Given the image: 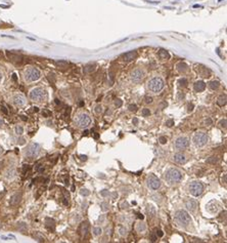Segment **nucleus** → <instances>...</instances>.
<instances>
[{
    "label": "nucleus",
    "instance_id": "45",
    "mask_svg": "<svg viewBox=\"0 0 227 243\" xmlns=\"http://www.w3.org/2000/svg\"><path fill=\"white\" fill-rule=\"evenodd\" d=\"M166 125H167V126H168V127L173 126V125H174V120H172V119L167 120V121H166Z\"/></svg>",
    "mask_w": 227,
    "mask_h": 243
},
{
    "label": "nucleus",
    "instance_id": "47",
    "mask_svg": "<svg viewBox=\"0 0 227 243\" xmlns=\"http://www.w3.org/2000/svg\"><path fill=\"white\" fill-rule=\"evenodd\" d=\"M193 107H194L193 104H190V103L188 104V105H187V111H188V112H191V111L193 110Z\"/></svg>",
    "mask_w": 227,
    "mask_h": 243
},
{
    "label": "nucleus",
    "instance_id": "53",
    "mask_svg": "<svg viewBox=\"0 0 227 243\" xmlns=\"http://www.w3.org/2000/svg\"><path fill=\"white\" fill-rule=\"evenodd\" d=\"M206 124H207V125H210V124H212V120H211L210 118H208V119L206 120Z\"/></svg>",
    "mask_w": 227,
    "mask_h": 243
},
{
    "label": "nucleus",
    "instance_id": "51",
    "mask_svg": "<svg viewBox=\"0 0 227 243\" xmlns=\"http://www.w3.org/2000/svg\"><path fill=\"white\" fill-rule=\"evenodd\" d=\"M128 203H127L126 201H125V202H123L122 203V208H128Z\"/></svg>",
    "mask_w": 227,
    "mask_h": 243
},
{
    "label": "nucleus",
    "instance_id": "31",
    "mask_svg": "<svg viewBox=\"0 0 227 243\" xmlns=\"http://www.w3.org/2000/svg\"><path fill=\"white\" fill-rule=\"evenodd\" d=\"M119 234L121 235L122 237H125L128 234V230L126 229L125 227H120L119 228Z\"/></svg>",
    "mask_w": 227,
    "mask_h": 243
},
{
    "label": "nucleus",
    "instance_id": "58",
    "mask_svg": "<svg viewBox=\"0 0 227 243\" xmlns=\"http://www.w3.org/2000/svg\"><path fill=\"white\" fill-rule=\"evenodd\" d=\"M12 78H13V80H17V75H15V74H12Z\"/></svg>",
    "mask_w": 227,
    "mask_h": 243
},
{
    "label": "nucleus",
    "instance_id": "38",
    "mask_svg": "<svg viewBox=\"0 0 227 243\" xmlns=\"http://www.w3.org/2000/svg\"><path fill=\"white\" fill-rule=\"evenodd\" d=\"M150 109H148V108H144V109L142 110V116L146 117V116H150Z\"/></svg>",
    "mask_w": 227,
    "mask_h": 243
},
{
    "label": "nucleus",
    "instance_id": "57",
    "mask_svg": "<svg viewBox=\"0 0 227 243\" xmlns=\"http://www.w3.org/2000/svg\"><path fill=\"white\" fill-rule=\"evenodd\" d=\"M20 144H25V140H24V138H21V140H20Z\"/></svg>",
    "mask_w": 227,
    "mask_h": 243
},
{
    "label": "nucleus",
    "instance_id": "10",
    "mask_svg": "<svg viewBox=\"0 0 227 243\" xmlns=\"http://www.w3.org/2000/svg\"><path fill=\"white\" fill-rule=\"evenodd\" d=\"M144 77V71L141 70V69H135L130 73V78L133 82L135 83H138Z\"/></svg>",
    "mask_w": 227,
    "mask_h": 243
},
{
    "label": "nucleus",
    "instance_id": "46",
    "mask_svg": "<svg viewBox=\"0 0 227 243\" xmlns=\"http://www.w3.org/2000/svg\"><path fill=\"white\" fill-rule=\"evenodd\" d=\"M100 194H101V196H102V197H106V196H108V195H110V192H108V190H102V191L100 192Z\"/></svg>",
    "mask_w": 227,
    "mask_h": 243
},
{
    "label": "nucleus",
    "instance_id": "41",
    "mask_svg": "<svg viewBox=\"0 0 227 243\" xmlns=\"http://www.w3.org/2000/svg\"><path fill=\"white\" fill-rule=\"evenodd\" d=\"M128 109H129L130 112H136V111H137V106L136 105H129Z\"/></svg>",
    "mask_w": 227,
    "mask_h": 243
},
{
    "label": "nucleus",
    "instance_id": "3",
    "mask_svg": "<svg viewBox=\"0 0 227 243\" xmlns=\"http://www.w3.org/2000/svg\"><path fill=\"white\" fill-rule=\"evenodd\" d=\"M45 90L41 87H36L30 91V98L34 102H42L45 98Z\"/></svg>",
    "mask_w": 227,
    "mask_h": 243
},
{
    "label": "nucleus",
    "instance_id": "15",
    "mask_svg": "<svg viewBox=\"0 0 227 243\" xmlns=\"http://www.w3.org/2000/svg\"><path fill=\"white\" fill-rule=\"evenodd\" d=\"M173 159H174V161L178 164H184L185 162H186V160H187V159H186V156H185L184 154H182V153H177V154H175Z\"/></svg>",
    "mask_w": 227,
    "mask_h": 243
},
{
    "label": "nucleus",
    "instance_id": "64",
    "mask_svg": "<svg viewBox=\"0 0 227 243\" xmlns=\"http://www.w3.org/2000/svg\"><path fill=\"white\" fill-rule=\"evenodd\" d=\"M1 165H2V162H0V167H1Z\"/></svg>",
    "mask_w": 227,
    "mask_h": 243
},
{
    "label": "nucleus",
    "instance_id": "50",
    "mask_svg": "<svg viewBox=\"0 0 227 243\" xmlns=\"http://www.w3.org/2000/svg\"><path fill=\"white\" fill-rule=\"evenodd\" d=\"M42 114L43 115H45V116H50V114H51V113L49 112V111H46V110H44L42 112Z\"/></svg>",
    "mask_w": 227,
    "mask_h": 243
},
{
    "label": "nucleus",
    "instance_id": "25",
    "mask_svg": "<svg viewBox=\"0 0 227 243\" xmlns=\"http://www.w3.org/2000/svg\"><path fill=\"white\" fill-rule=\"evenodd\" d=\"M176 67H177L178 72H180V73H184L187 71V65L184 63H178Z\"/></svg>",
    "mask_w": 227,
    "mask_h": 243
},
{
    "label": "nucleus",
    "instance_id": "9",
    "mask_svg": "<svg viewBox=\"0 0 227 243\" xmlns=\"http://www.w3.org/2000/svg\"><path fill=\"white\" fill-rule=\"evenodd\" d=\"M146 183H148V186L152 190H158L160 187H161V181L154 174H150L148 176V180H146Z\"/></svg>",
    "mask_w": 227,
    "mask_h": 243
},
{
    "label": "nucleus",
    "instance_id": "23",
    "mask_svg": "<svg viewBox=\"0 0 227 243\" xmlns=\"http://www.w3.org/2000/svg\"><path fill=\"white\" fill-rule=\"evenodd\" d=\"M136 231L137 232H144L145 230H146V225L144 224L143 222H138L137 224H136V227H135Z\"/></svg>",
    "mask_w": 227,
    "mask_h": 243
},
{
    "label": "nucleus",
    "instance_id": "27",
    "mask_svg": "<svg viewBox=\"0 0 227 243\" xmlns=\"http://www.w3.org/2000/svg\"><path fill=\"white\" fill-rule=\"evenodd\" d=\"M219 86H220V83H219V81L213 80V81L209 82V87H210L212 90H216V89L219 88Z\"/></svg>",
    "mask_w": 227,
    "mask_h": 243
},
{
    "label": "nucleus",
    "instance_id": "28",
    "mask_svg": "<svg viewBox=\"0 0 227 243\" xmlns=\"http://www.w3.org/2000/svg\"><path fill=\"white\" fill-rule=\"evenodd\" d=\"M7 56H9V58L11 60L12 62H22V56H18V54H11L9 52H7Z\"/></svg>",
    "mask_w": 227,
    "mask_h": 243
},
{
    "label": "nucleus",
    "instance_id": "37",
    "mask_svg": "<svg viewBox=\"0 0 227 243\" xmlns=\"http://www.w3.org/2000/svg\"><path fill=\"white\" fill-rule=\"evenodd\" d=\"M80 194L82 195V196H88V195H90V191H88L87 189H81Z\"/></svg>",
    "mask_w": 227,
    "mask_h": 243
},
{
    "label": "nucleus",
    "instance_id": "7",
    "mask_svg": "<svg viewBox=\"0 0 227 243\" xmlns=\"http://www.w3.org/2000/svg\"><path fill=\"white\" fill-rule=\"evenodd\" d=\"M189 191H190V194H191L192 196L197 197L204 192V185H203L201 182H199V181H194V182H192L191 184H190Z\"/></svg>",
    "mask_w": 227,
    "mask_h": 243
},
{
    "label": "nucleus",
    "instance_id": "39",
    "mask_svg": "<svg viewBox=\"0 0 227 243\" xmlns=\"http://www.w3.org/2000/svg\"><path fill=\"white\" fill-rule=\"evenodd\" d=\"M226 124H227L226 118H224V119L220 120V122H219V125H220L221 127H223V128H226Z\"/></svg>",
    "mask_w": 227,
    "mask_h": 243
},
{
    "label": "nucleus",
    "instance_id": "17",
    "mask_svg": "<svg viewBox=\"0 0 227 243\" xmlns=\"http://www.w3.org/2000/svg\"><path fill=\"white\" fill-rule=\"evenodd\" d=\"M185 206H186V208H187L188 210L194 211L197 209V201L193 200V199H189V200H187L185 202Z\"/></svg>",
    "mask_w": 227,
    "mask_h": 243
},
{
    "label": "nucleus",
    "instance_id": "54",
    "mask_svg": "<svg viewBox=\"0 0 227 243\" xmlns=\"http://www.w3.org/2000/svg\"><path fill=\"white\" fill-rule=\"evenodd\" d=\"M133 124H138V119H137V118H134L133 119Z\"/></svg>",
    "mask_w": 227,
    "mask_h": 243
},
{
    "label": "nucleus",
    "instance_id": "55",
    "mask_svg": "<svg viewBox=\"0 0 227 243\" xmlns=\"http://www.w3.org/2000/svg\"><path fill=\"white\" fill-rule=\"evenodd\" d=\"M80 157H81V159H82V160H84V161H85V160H87V156H85V155H81Z\"/></svg>",
    "mask_w": 227,
    "mask_h": 243
},
{
    "label": "nucleus",
    "instance_id": "12",
    "mask_svg": "<svg viewBox=\"0 0 227 243\" xmlns=\"http://www.w3.org/2000/svg\"><path fill=\"white\" fill-rule=\"evenodd\" d=\"M189 146V140L185 136H180L175 141V148L177 150H184Z\"/></svg>",
    "mask_w": 227,
    "mask_h": 243
},
{
    "label": "nucleus",
    "instance_id": "61",
    "mask_svg": "<svg viewBox=\"0 0 227 243\" xmlns=\"http://www.w3.org/2000/svg\"><path fill=\"white\" fill-rule=\"evenodd\" d=\"M34 111H35V112H37V111H38V108H36V107L34 108Z\"/></svg>",
    "mask_w": 227,
    "mask_h": 243
},
{
    "label": "nucleus",
    "instance_id": "34",
    "mask_svg": "<svg viewBox=\"0 0 227 243\" xmlns=\"http://www.w3.org/2000/svg\"><path fill=\"white\" fill-rule=\"evenodd\" d=\"M218 161V158L217 157H210V158L209 159H207V162H208V163H211V164H215L216 162Z\"/></svg>",
    "mask_w": 227,
    "mask_h": 243
},
{
    "label": "nucleus",
    "instance_id": "16",
    "mask_svg": "<svg viewBox=\"0 0 227 243\" xmlns=\"http://www.w3.org/2000/svg\"><path fill=\"white\" fill-rule=\"evenodd\" d=\"M89 231V224L88 222H84L81 224V226H80L79 228V232H80V235L82 237H85L87 235V233H88Z\"/></svg>",
    "mask_w": 227,
    "mask_h": 243
},
{
    "label": "nucleus",
    "instance_id": "35",
    "mask_svg": "<svg viewBox=\"0 0 227 243\" xmlns=\"http://www.w3.org/2000/svg\"><path fill=\"white\" fill-rule=\"evenodd\" d=\"M15 132L19 134V136H21V134H23L24 132V128L23 126H21V125H18L17 127H15Z\"/></svg>",
    "mask_w": 227,
    "mask_h": 243
},
{
    "label": "nucleus",
    "instance_id": "21",
    "mask_svg": "<svg viewBox=\"0 0 227 243\" xmlns=\"http://www.w3.org/2000/svg\"><path fill=\"white\" fill-rule=\"evenodd\" d=\"M45 226H46L47 229L54 230V228H55V222H54V220L50 219V217H47L46 220H45Z\"/></svg>",
    "mask_w": 227,
    "mask_h": 243
},
{
    "label": "nucleus",
    "instance_id": "2",
    "mask_svg": "<svg viewBox=\"0 0 227 243\" xmlns=\"http://www.w3.org/2000/svg\"><path fill=\"white\" fill-rule=\"evenodd\" d=\"M164 85H165L164 80L162 79L161 77H155V78H152V80H150V82H148V87L152 92L158 94V92H160L162 89L164 88Z\"/></svg>",
    "mask_w": 227,
    "mask_h": 243
},
{
    "label": "nucleus",
    "instance_id": "49",
    "mask_svg": "<svg viewBox=\"0 0 227 243\" xmlns=\"http://www.w3.org/2000/svg\"><path fill=\"white\" fill-rule=\"evenodd\" d=\"M1 110H2V112L4 113V114H8V111H7V109L4 107V106H2V107H1Z\"/></svg>",
    "mask_w": 227,
    "mask_h": 243
},
{
    "label": "nucleus",
    "instance_id": "1",
    "mask_svg": "<svg viewBox=\"0 0 227 243\" xmlns=\"http://www.w3.org/2000/svg\"><path fill=\"white\" fill-rule=\"evenodd\" d=\"M165 180L169 184H175L179 183L182 180V172L177 168H170L166 171L165 174Z\"/></svg>",
    "mask_w": 227,
    "mask_h": 243
},
{
    "label": "nucleus",
    "instance_id": "26",
    "mask_svg": "<svg viewBox=\"0 0 227 243\" xmlns=\"http://www.w3.org/2000/svg\"><path fill=\"white\" fill-rule=\"evenodd\" d=\"M95 70V65H92V64H89V65L85 66L84 67V73H86V74H90V73H92L93 71Z\"/></svg>",
    "mask_w": 227,
    "mask_h": 243
},
{
    "label": "nucleus",
    "instance_id": "20",
    "mask_svg": "<svg viewBox=\"0 0 227 243\" xmlns=\"http://www.w3.org/2000/svg\"><path fill=\"white\" fill-rule=\"evenodd\" d=\"M21 199H22L21 193H15V194L11 197V199H10V204H11V205H17V204H19L20 202H21Z\"/></svg>",
    "mask_w": 227,
    "mask_h": 243
},
{
    "label": "nucleus",
    "instance_id": "22",
    "mask_svg": "<svg viewBox=\"0 0 227 243\" xmlns=\"http://www.w3.org/2000/svg\"><path fill=\"white\" fill-rule=\"evenodd\" d=\"M226 100H227V98H226V94H221L219 98H218L217 100V104L218 106H220V107H223V106L226 105Z\"/></svg>",
    "mask_w": 227,
    "mask_h": 243
},
{
    "label": "nucleus",
    "instance_id": "32",
    "mask_svg": "<svg viewBox=\"0 0 227 243\" xmlns=\"http://www.w3.org/2000/svg\"><path fill=\"white\" fill-rule=\"evenodd\" d=\"M102 233V229L100 227H95L93 228V235L94 236H99Z\"/></svg>",
    "mask_w": 227,
    "mask_h": 243
},
{
    "label": "nucleus",
    "instance_id": "4",
    "mask_svg": "<svg viewBox=\"0 0 227 243\" xmlns=\"http://www.w3.org/2000/svg\"><path fill=\"white\" fill-rule=\"evenodd\" d=\"M40 76H41V73L36 68H28L25 71V79L29 82L36 81L39 79Z\"/></svg>",
    "mask_w": 227,
    "mask_h": 243
},
{
    "label": "nucleus",
    "instance_id": "40",
    "mask_svg": "<svg viewBox=\"0 0 227 243\" xmlns=\"http://www.w3.org/2000/svg\"><path fill=\"white\" fill-rule=\"evenodd\" d=\"M122 105H123L122 100H120V98H117V100H115V106H116V107H117V108L122 107Z\"/></svg>",
    "mask_w": 227,
    "mask_h": 243
},
{
    "label": "nucleus",
    "instance_id": "30",
    "mask_svg": "<svg viewBox=\"0 0 227 243\" xmlns=\"http://www.w3.org/2000/svg\"><path fill=\"white\" fill-rule=\"evenodd\" d=\"M146 211H148V213L150 215V217H154V215L156 214V209L155 207L152 205H148L146 206Z\"/></svg>",
    "mask_w": 227,
    "mask_h": 243
},
{
    "label": "nucleus",
    "instance_id": "43",
    "mask_svg": "<svg viewBox=\"0 0 227 243\" xmlns=\"http://www.w3.org/2000/svg\"><path fill=\"white\" fill-rule=\"evenodd\" d=\"M144 103L145 104H152V96H146L144 98Z\"/></svg>",
    "mask_w": 227,
    "mask_h": 243
},
{
    "label": "nucleus",
    "instance_id": "62",
    "mask_svg": "<svg viewBox=\"0 0 227 243\" xmlns=\"http://www.w3.org/2000/svg\"><path fill=\"white\" fill-rule=\"evenodd\" d=\"M84 134H85V136H87V134H88V130H86V131H85V132H84Z\"/></svg>",
    "mask_w": 227,
    "mask_h": 243
},
{
    "label": "nucleus",
    "instance_id": "60",
    "mask_svg": "<svg viewBox=\"0 0 227 243\" xmlns=\"http://www.w3.org/2000/svg\"><path fill=\"white\" fill-rule=\"evenodd\" d=\"M2 124H3V120H0V126H1Z\"/></svg>",
    "mask_w": 227,
    "mask_h": 243
},
{
    "label": "nucleus",
    "instance_id": "42",
    "mask_svg": "<svg viewBox=\"0 0 227 243\" xmlns=\"http://www.w3.org/2000/svg\"><path fill=\"white\" fill-rule=\"evenodd\" d=\"M159 142H160V144H162V145H165V144L167 143V138L166 136H160Z\"/></svg>",
    "mask_w": 227,
    "mask_h": 243
},
{
    "label": "nucleus",
    "instance_id": "13",
    "mask_svg": "<svg viewBox=\"0 0 227 243\" xmlns=\"http://www.w3.org/2000/svg\"><path fill=\"white\" fill-rule=\"evenodd\" d=\"M136 56H137V52L136 50H131V52H128L126 54H124L122 56V60L124 62H131L133 60H135Z\"/></svg>",
    "mask_w": 227,
    "mask_h": 243
},
{
    "label": "nucleus",
    "instance_id": "48",
    "mask_svg": "<svg viewBox=\"0 0 227 243\" xmlns=\"http://www.w3.org/2000/svg\"><path fill=\"white\" fill-rule=\"evenodd\" d=\"M157 236H155V235H150V241H152V242H156V241H157Z\"/></svg>",
    "mask_w": 227,
    "mask_h": 243
},
{
    "label": "nucleus",
    "instance_id": "33",
    "mask_svg": "<svg viewBox=\"0 0 227 243\" xmlns=\"http://www.w3.org/2000/svg\"><path fill=\"white\" fill-rule=\"evenodd\" d=\"M108 202H101L100 204V207H101V210L102 211H108Z\"/></svg>",
    "mask_w": 227,
    "mask_h": 243
},
{
    "label": "nucleus",
    "instance_id": "18",
    "mask_svg": "<svg viewBox=\"0 0 227 243\" xmlns=\"http://www.w3.org/2000/svg\"><path fill=\"white\" fill-rule=\"evenodd\" d=\"M193 88L197 92H201V91H204L205 88H206V83L204 81H201V80H199V81H197L194 83Z\"/></svg>",
    "mask_w": 227,
    "mask_h": 243
},
{
    "label": "nucleus",
    "instance_id": "5",
    "mask_svg": "<svg viewBox=\"0 0 227 243\" xmlns=\"http://www.w3.org/2000/svg\"><path fill=\"white\" fill-rule=\"evenodd\" d=\"M192 142L197 147H204L208 143V136L205 132H197L194 133Z\"/></svg>",
    "mask_w": 227,
    "mask_h": 243
},
{
    "label": "nucleus",
    "instance_id": "52",
    "mask_svg": "<svg viewBox=\"0 0 227 243\" xmlns=\"http://www.w3.org/2000/svg\"><path fill=\"white\" fill-rule=\"evenodd\" d=\"M157 235L159 237H162L163 236V235H164V233H163V231H161V230H159V231H158V233H157Z\"/></svg>",
    "mask_w": 227,
    "mask_h": 243
},
{
    "label": "nucleus",
    "instance_id": "6",
    "mask_svg": "<svg viewBox=\"0 0 227 243\" xmlns=\"http://www.w3.org/2000/svg\"><path fill=\"white\" fill-rule=\"evenodd\" d=\"M175 217H176V220L178 221V223H179V224H181V225H183V226H187V225L190 223V221H191V219H190V215L188 214V213L186 212L185 210H178V211H176Z\"/></svg>",
    "mask_w": 227,
    "mask_h": 243
},
{
    "label": "nucleus",
    "instance_id": "63",
    "mask_svg": "<svg viewBox=\"0 0 227 243\" xmlns=\"http://www.w3.org/2000/svg\"><path fill=\"white\" fill-rule=\"evenodd\" d=\"M1 78H2V76H1V74H0V81H1Z\"/></svg>",
    "mask_w": 227,
    "mask_h": 243
},
{
    "label": "nucleus",
    "instance_id": "36",
    "mask_svg": "<svg viewBox=\"0 0 227 243\" xmlns=\"http://www.w3.org/2000/svg\"><path fill=\"white\" fill-rule=\"evenodd\" d=\"M178 83H179V86H186V84H187V80L185 79V78H182V79H180L178 81Z\"/></svg>",
    "mask_w": 227,
    "mask_h": 243
},
{
    "label": "nucleus",
    "instance_id": "8",
    "mask_svg": "<svg viewBox=\"0 0 227 243\" xmlns=\"http://www.w3.org/2000/svg\"><path fill=\"white\" fill-rule=\"evenodd\" d=\"M76 123L80 127H87L91 123V118L89 117V115L82 113V114L78 115V117L76 118Z\"/></svg>",
    "mask_w": 227,
    "mask_h": 243
},
{
    "label": "nucleus",
    "instance_id": "56",
    "mask_svg": "<svg viewBox=\"0 0 227 243\" xmlns=\"http://www.w3.org/2000/svg\"><path fill=\"white\" fill-rule=\"evenodd\" d=\"M22 120H24V121H27V117L26 116H21Z\"/></svg>",
    "mask_w": 227,
    "mask_h": 243
},
{
    "label": "nucleus",
    "instance_id": "19",
    "mask_svg": "<svg viewBox=\"0 0 227 243\" xmlns=\"http://www.w3.org/2000/svg\"><path fill=\"white\" fill-rule=\"evenodd\" d=\"M201 68H199L197 67V73H199V75H201V77H210V74H211V72H210V70L209 69H207L206 67H204V66H201Z\"/></svg>",
    "mask_w": 227,
    "mask_h": 243
},
{
    "label": "nucleus",
    "instance_id": "14",
    "mask_svg": "<svg viewBox=\"0 0 227 243\" xmlns=\"http://www.w3.org/2000/svg\"><path fill=\"white\" fill-rule=\"evenodd\" d=\"M13 103L14 105L22 107V106H24L26 104V98H25L24 96H22V94H17V96H13Z\"/></svg>",
    "mask_w": 227,
    "mask_h": 243
},
{
    "label": "nucleus",
    "instance_id": "44",
    "mask_svg": "<svg viewBox=\"0 0 227 243\" xmlns=\"http://www.w3.org/2000/svg\"><path fill=\"white\" fill-rule=\"evenodd\" d=\"M102 107H101L100 105H97L95 107V112L97 113V114H100V113H102Z\"/></svg>",
    "mask_w": 227,
    "mask_h": 243
},
{
    "label": "nucleus",
    "instance_id": "24",
    "mask_svg": "<svg viewBox=\"0 0 227 243\" xmlns=\"http://www.w3.org/2000/svg\"><path fill=\"white\" fill-rule=\"evenodd\" d=\"M159 56H160V58H162V60H168V58H170V54H169V52H167V50H165V49H160Z\"/></svg>",
    "mask_w": 227,
    "mask_h": 243
},
{
    "label": "nucleus",
    "instance_id": "11",
    "mask_svg": "<svg viewBox=\"0 0 227 243\" xmlns=\"http://www.w3.org/2000/svg\"><path fill=\"white\" fill-rule=\"evenodd\" d=\"M40 152V146L36 143L31 144L28 146L26 151V155L28 157H36Z\"/></svg>",
    "mask_w": 227,
    "mask_h": 243
},
{
    "label": "nucleus",
    "instance_id": "59",
    "mask_svg": "<svg viewBox=\"0 0 227 243\" xmlns=\"http://www.w3.org/2000/svg\"><path fill=\"white\" fill-rule=\"evenodd\" d=\"M138 217H139V219H140L141 221L143 220V215H142V214H138Z\"/></svg>",
    "mask_w": 227,
    "mask_h": 243
},
{
    "label": "nucleus",
    "instance_id": "29",
    "mask_svg": "<svg viewBox=\"0 0 227 243\" xmlns=\"http://www.w3.org/2000/svg\"><path fill=\"white\" fill-rule=\"evenodd\" d=\"M55 65L59 67V68H61V69H63V68H67L68 67V62H66V61H57V62H55Z\"/></svg>",
    "mask_w": 227,
    "mask_h": 243
}]
</instances>
